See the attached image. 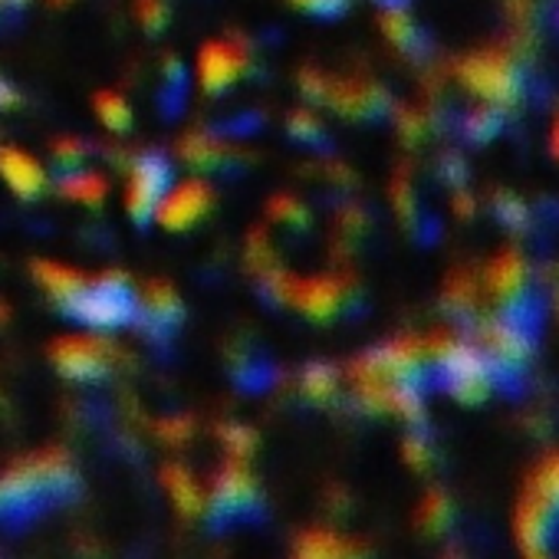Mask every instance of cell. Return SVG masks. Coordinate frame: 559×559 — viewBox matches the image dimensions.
Listing matches in <instances>:
<instances>
[{
	"label": "cell",
	"mask_w": 559,
	"mask_h": 559,
	"mask_svg": "<svg viewBox=\"0 0 559 559\" xmlns=\"http://www.w3.org/2000/svg\"><path fill=\"white\" fill-rule=\"evenodd\" d=\"M461 83L484 106H493L500 112L510 109L513 103H520V96H523V73H520L516 60L500 50L471 53L461 63Z\"/></svg>",
	"instance_id": "3"
},
{
	"label": "cell",
	"mask_w": 559,
	"mask_h": 559,
	"mask_svg": "<svg viewBox=\"0 0 559 559\" xmlns=\"http://www.w3.org/2000/svg\"><path fill=\"white\" fill-rule=\"evenodd\" d=\"M497 129H500V109H493V106H484V103H480L477 109H471V112L464 116V132H467L474 142L493 139Z\"/></svg>",
	"instance_id": "10"
},
{
	"label": "cell",
	"mask_w": 559,
	"mask_h": 559,
	"mask_svg": "<svg viewBox=\"0 0 559 559\" xmlns=\"http://www.w3.org/2000/svg\"><path fill=\"white\" fill-rule=\"evenodd\" d=\"M510 536L520 552L552 549L559 539V448L546 451L523 477L510 510Z\"/></svg>",
	"instance_id": "1"
},
{
	"label": "cell",
	"mask_w": 559,
	"mask_h": 559,
	"mask_svg": "<svg viewBox=\"0 0 559 559\" xmlns=\"http://www.w3.org/2000/svg\"><path fill=\"white\" fill-rule=\"evenodd\" d=\"M405 461L415 471H425L431 464V444L421 435H408V441H405Z\"/></svg>",
	"instance_id": "12"
},
{
	"label": "cell",
	"mask_w": 559,
	"mask_h": 559,
	"mask_svg": "<svg viewBox=\"0 0 559 559\" xmlns=\"http://www.w3.org/2000/svg\"><path fill=\"white\" fill-rule=\"evenodd\" d=\"M294 559H372L359 539H346L330 530H310L300 536Z\"/></svg>",
	"instance_id": "7"
},
{
	"label": "cell",
	"mask_w": 559,
	"mask_h": 559,
	"mask_svg": "<svg viewBox=\"0 0 559 559\" xmlns=\"http://www.w3.org/2000/svg\"><path fill=\"white\" fill-rule=\"evenodd\" d=\"M497 211H500L503 224H510V227H523V224L530 221L526 204H523L520 198H513V194H503V198H500V204H497Z\"/></svg>",
	"instance_id": "11"
},
{
	"label": "cell",
	"mask_w": 559,
	"mask_h": 559,
	"mask_svg": "<svg viewBox=\"0 0 559 559\" xmlns=\"http://www.w3.org/2000/svg\"><path fill=\"white\" fill-rule=\"evenodd\" d=\"M253 500H257V484L240 464H230L217 474L211 487V507H217L221 513H243L253 507Z\"/></svg>",
	"instance_id": "6"
},
{
	"label": "cell",
	"mask_w": 559,
	"mask_h": 559,
	"mask_svg": "<svg viewBox=\"0 0 559 559\" xmlns=\"http://www.w3.org/2000/svg\"><path fill=\"white\" fill-rule=\"evenodd\" d=\"M477 346L484 349V356L490 359L497 376L507 382V379L520 376L530 366V359H533V330L526 326V320L520 313H503V317H493V320H487L480 326Z\"/></svg>",
	"instance_id": "4"
},
{
	"label": "cell",
	"mask_w": 559,
	"mask_h": 559,
	"mask_svg": "<svg viewBox=\"0 0 559 559\" xmlns=\"http://www.w3.org/2000/svg\"><path fill=\"white\" fill-rule=\"evenodd\" d=\"M549 152H552V158L559 162V116H556V122H552V129H549Z\"/></svg>",
	"instance_id": "13"
},
{
	"label": "cell",
	"mask_w": 559,
	"mask_h": 559,
	"mask_svg": "<svg viewBox=\"0 0 559 559\" xmlns=\"http://www.w3.org/2000/svg\"><path fill=\"white\" fill-rule=\"evenodd\" d=\"M556 17H559V14H556Z\"/></svg>",
	"instance_id": "15"
},
{
	"label": "cell",
	"mask_w": 559,
	"mask_h": 559,
	"mask_svg": "<svg viewBox=\"0 0 559 559\" xmlns=\"http://www.w3.org/2000/svg\"><path fill=\"white\" fill-rule=\"evenodd\" d=\"M454 520H457L454 500H451L441 487H431V490L418 500V507H415V526H418L425 536H444V533H451Z\"/></svg>",
	"instance_id": "8"
},
{
	"label": "cell",
	"mask_w": 559,
	"mask_h": 559,
	"mask_svg": "<svg viewBox=\"0 0 559 559\" xmlns=\"http://www.w3.org/2000/svg\"><path fill=\"white\" fill-rule=\"evenodd\" d=\"M165 487H168V493H171V500H175V507H178L181 513H188V516L204 513L207 497L198 490V484L188 477V471H181V467H168V471H165Z\"/></svg>",
	"instance_id": "9"
},
{
	"label": "cell",
	"mask_w": 559,
	"mask_h": 559,
	"mask_svg": "<svg viewBox=\"0 0 559 559\" xmlns=\"http://www.w3.org/2000/svg\"><path fill=\"white\" fill-rule=\"evenodd\" d=\"M487 297L503 310V313H520V307L530 297V263L516 247H503L490 263H487Z\"/></svg>",
	"instance_id": "5"
},
{
	"label": "cell",
	"mask_w": 559,
	"mask_h": 559,
	"mask_svg": "<svg viewBox=\"0 0 559 559\" xmlns=\"http://www.w3.org/2000/svg\"><path fill=\"white\" fill-rule=\"evenodd\" d=\"M435 369H438L441 385L464 405L484 402L500 382L497 369L490 366V359L484 356L477 343L448 340L444 346L435 349Z\"/></svg>",
	"instance_id": "2"
},
{
	"label": "cell",
	"mask_w": 559,
	"mask_h": 559,
	"mask_svg": "<svg viewBox=\"0 0 559 559\" xmlns=\"http://www.w3.org/2000/svg\"><path fill=\"white\" fill-rule=\"evenodd\" d=\"M523 559H556L549 549H539V552H523Z\"/></svg>",
	"instance_id": "14"
}]
</instances>
